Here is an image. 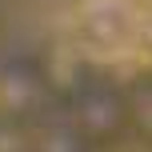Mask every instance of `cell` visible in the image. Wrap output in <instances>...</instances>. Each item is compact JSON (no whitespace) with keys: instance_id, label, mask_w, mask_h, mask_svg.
<instances>
[]
</instances>
